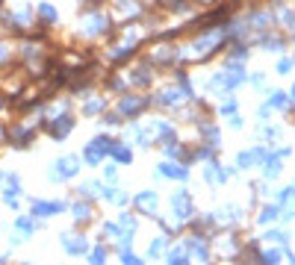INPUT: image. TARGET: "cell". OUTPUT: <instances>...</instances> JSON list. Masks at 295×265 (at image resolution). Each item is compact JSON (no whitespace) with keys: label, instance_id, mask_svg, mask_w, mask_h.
<instances>
[{"label":"cell","instance_id":"cell-1","mask_svg":"<svg viewBox=\"0 0 295 265\" xmlns=\"http://www.w3.org/2000/svg\"><path fill=\"white\" fill-rule=\"evenodd\" d=\"M62 203H33V212L35 215H50V212H59Z\"/></svg>","mask_w":295,"mask_h":265},{"label":"cell","instance_id":"cell-2","mask_svg":"<svg viewBox=\"0 0 295 265\" xmlns=\"http://www.w3.org/2000/svg\"><path fill=\"white\" fill-rule=\"evenodd\" d=\"M163 174H168V177H180V180H186V168H177V165H163Z\"/></svg>","mask_w":295,"mask_h":265},{"label":"cell","instance_id":"cell-3","mask_svg":"<svg viewBox=\"0 0 295 265\" xmlns=\"http://www.w3.org/2000/svg\"><path fill=\"white\" fill-rule=\"evenodd\" d=\"M142 106H145V103H139V100H124V103H121V112H139Z\"/></svg>","mask_w":295,"mask_h":265},{"label":"cell","instance_id":"cell-4","mask_svg":"<svg viewBox=\"0 0 295 265\" xmlns=\"http://www.w3.org/2000/svg\"><path fill=\"white\" fill-rule=\"evenodd\" d=\"M74 212H77V215H74L77 221H86V218H89V206H77Z\"/></svg>","mask_w":295,"mask_h":265},{"label":"cell","instance_id":"cell-5","mask_svg":"<svg viewBox=\"0 0 295 265\" xmlns=\"http://www.w3.org/2000/svg\"><path fill=\"white\" fill-rule=\"evenodd\" d=\"M293 98H295V89H293Z\"/></svg>","mask_w":295,"mask_h":265}]
</instances>
